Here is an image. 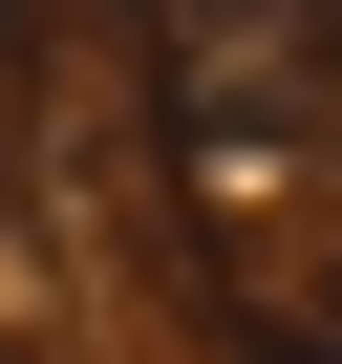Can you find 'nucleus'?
I'll use <instances>...</instances> for the list:
<instances>
[{
  "label": "nucleus",
  "mask_w": 342,
  "mask_h": 364,
  "mask_svg": "<svg viewBox=\"0 0 342 364\" xmlns=\"http://www.w3.org/2000/svg\"><path fill=\"white\" fill-rule=\"evenodd\" d=\"M150 65V215L214 343H342V215H321V43L299 0H128Z\"/></svg>",
  "instance_id": "1"
},
{
  "label": "nucleus",
  "mask_w": 342,
  "mask_h": 364,
  "mask_svg": "<svg viewBox=\"0 0 342 364\" xmlns=\"http://www.w3.org/2000/svg\"><path fill=\"white\" fill-rule=\"evenodd\" d=\"M0 364H65V279H43V215H22V65H0Z\"/></svg>",
  "instance_id": "2"
}]
</instances>
